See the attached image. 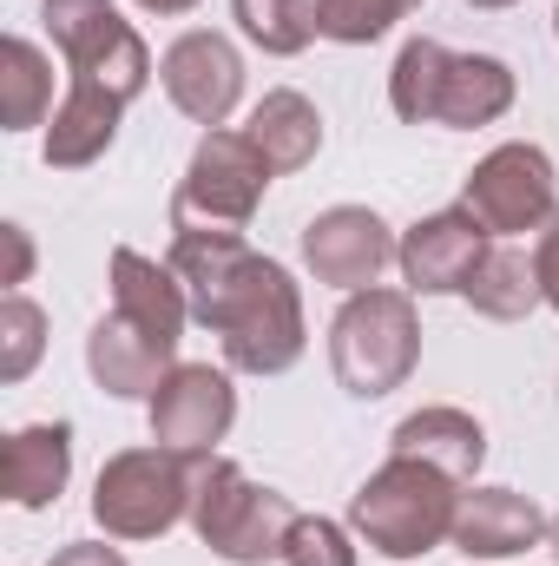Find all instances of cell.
<instances>
[{"label":"cell","instance_id":"obj_1","mask_svg":"<svg viewBox=\"0 0 559 566\" xmlns=\"http://www.w3.org/2000/svg\"><path fill=\"white\" fill-rule=\"evenodd\" d=\"M184 296L191 316L224 343V363L244 376H283L309 329H303V296L296 277L283 271L277 258L251 251L244 238H211V231H178L171 258H165Z\"/></svg>","mask_w":559,"mask_h":566},{"label":"cell","instance_id":"obj_2","mask_svg":"<svg viewBox=\"0 0 559 566\" xmlns=\"http://www.w3.org/2000/svg\"><path fill=\"white\" fill-rule=\"evenodd\" d=\"M514 93L520 86H514L507 60H494V53H454V46L428 40V33H415L395 53V73H389L395 119H409V126H447V133H474V126L507 119Z\"/></svg>","mask_w":559,"mask_h":566},{"label":"cell","instance_id":"obj_3","mask_svg":"<svg viewBox=\"0 0 559 566\" xmlns=\"http://www.w3.org/2000/svg\"><path fill=\"white\" fill-rule=\"evenodd\" d=\"M461 481H447L441 468H428L415 454H389L349 501V527L382 554V560H421L434 547L454 541V494Z\"/></svg>","mask_w":559,"mask_h":566},{"label":"cell","instance_id":"obj_4","mask_svg":"<svg viewBox=\"0 0 559 566\" xmlns=\"http://www.w3.org/2000/svg\"><path fill=\"white\" fill-rule=\"evenodd\" d=\"M421 363V316L415 290H356L329 323V369L356 402L395 396Z\"/></svg>","mask_w":559,"mask_h":566},{"label":"cell","instance_id":"obj_5","mask_svg":"<svg viewBox=\"0 0 559 566\" xmlns=\"http://www.w3.org/2000/svg\"><path fill=\"white\" fill-rule=\"evenodd\" d=\"M296 527V507L277 488H257L238 461L224 454H198V481H191V534L231 566H264L283 560V541Z\"/></svg>","mask_w":559,"mask_h":566},{"label":"cell","instance_id":"obj_6","mask_svg":"<svg viewBox=\"0 0 559 566\" xmlns=\"http://www.w3.org/2000/svg\"><path fill=\"white\" fill-rule=\"evenodd\" d=\"M191 481H198V454L158 441L126 448L93 481V521L106 527V541H158L178 521H191Z\"/></svg>","mask_w":559,"mask_h":566},{"label":"cell","instance_id":"obj_7","mask_svg":"<svg viewBox=\"0 0 559 566\" xmlns=\"http://www.w3.org/2000/svg\"><path fill=\"white\" fill-rule=\"evenodd\" d=\"M271 165L244 133H204L178 191H171V231H211V238H244L264 191H271Z\"/></svg>","mask_w":559,"mask_h":566},{"label":"cell","instance_id":"obj_8","mask_svg":"<svg viewBox=\"0 0 559 566\" xmlns=\"http://www.w3.org/2000/svg\"><path fill=\"white\" fill-rule=\"evenodd\" d=\"M40 20L73 73V86H99L113 99H139L151 86V46L133 33V20L113 0H40Z\"/></svg>","mask_w":559,"mask_h":566},{"label":"cell","instance_id":"obj_9","mask_svg":"<svg viewBox=\"0 0 559 566\" xmlns=\"http://www.w3.org/2000/svg\"><path fill=\"white\" fill-rule=\"evenodd\" d=\"M461 205L487 224V238H514V231H547L559 218V178L553 158L540 145H494L474 171Z\"/></svg>","mask_w":559,"mask_h":566},{"label":"cell","instance_id":"obj_10","mask_svg":"<svg viewBox=\"0 0 559 566\" xmlns=\"http://www.w3.org/2000/svg\"><path fill=\"white\" fill-rule=\"evenodd\" d=\"M402 258V238L382 224V211L369 205H329L303 224V264L309 277L329 283V290H376L382 271Z\"/></svg>","mask_w":559,"mask_h":566},{"label":"cell","instance_id":"obj_11","mask_svg":"<svg viewBox=\"0 0 559 566\" xmlns=\"http://www.w3.org/2000/svg\"><path fill=\"white\" fill-rule=\"evenodd\" d=\"M158 80H165V99H171L191 126L218 133V126L238 113V99H244V53H238L224 33L191 27V33H178V40L165 46Z\"/></svg>","mask_w":559,"mask_h":566},{"label":"cell","instance_id":"obj_12","mask_svg":"<svg viewBox=\"0 0 559 566\" xmlns=\"http://www.w3.org/2000/svg\"><path fill=\"white\" fill-rule=\"evenodd\" d=\"M238 422V389L211 363H178L151 396V441L178 454H218V441Z\"/></svg>","mask_w":559,"mask_h":566},{"label":"cell","instance_id":"obj_13","mask_svg":"<svg viewBox=\"0 0 559 566\" xmlns=\"http://www.w3.org/2000/svg\"><path fill=\"white\" fill-rule=\"evenodd\" d=\"M487 224L467 211V205H454V211H434V218H421L402 231V283L415 290V296H461L474 271L487 264Z\"/></svg>","mask_w":559,"mask_h":566},{"label":"cell","instance_id":"obj_14","mask_svg":"<svg viewBox=\"0 0 559 566\" xmlns=\"http://www.w3.org/2000/svg\"><path fill=\"white\" fill-rule=\"evenodd\" d=\"M86 369H93V382H99L106 396H119V402H151L158 382L178 369V343L139 329V323L119 316V310H106V316L93 323V336H86Z\"/></svg>","mask_w":559,"mask_h":566},{"label":"cell","instance_id":"obj_15","mask_svg":"<svg viewBox=\"0 0 559 566\" xmlns=\"http://www.w3.org/2000/svg\"><path fill=\"white\" fill-rule=\"evenodd\" d=\"M547 514L534 507V494H514V488H474L461 494L454 507V541L467 560H514L527 547H547Z\"/></svg>","mask_w":559,"mask_h":566},{"label":"cell","instance_id":"obj_16","mask_svg":"<svg viewBox=\"0 0 559 566\" xmlns=\"http://www.w3.org/2000/svg\"><path fill=\"white\" fill-rule=\"evenodd\" d=\"M73 481V428L66 422H33L13 428L0 448V494L13 507H53Z\"/></svg>","mask_w":559,"mask_h":566},{"label":"cell","instance_id":"obj_17","mask_svg":"<svg viewBox=\"0 0 559 566\" xmlns=\"http://www.w3.org/2000/svg\"><path fill=\"white\" fill-rule=\"evenodd\" d=\"M119 119H126V99H113V93H99V86H66V99L53 106V119H46V165L53 171H86V165H99L113 139H119Z\"/></svg>","mask_w":559,"mask_h":566},{"label":"cell","instance_id":"obj_18","mask_svg":"<svg viewBox=\"0 0 559 566\" xmlns=\"http://www.w3.org/2000/svg\"><path fill=\"white\" fill-rule=\"evenodd\" d=\"M113 310L133 316L151 336L178 343V336H184V316H191V296H184V283H178L171 264H151L145 251L119 244V251H113Z\"/></svg>","mask_w":559,"mask_h":566},{"label":"cell","instance_id":"obj_19","mask_svg":"<svg viewBox=\"0 0 559 566\" xmlns=\"http://www.w3.org/2000/svg\"><path fill=\"white\" fill-rule=\"evenodd\" d=\"M389 448H395V454H415L428 468H441L447 481H474L481 461H487V428L474 422L467 409L434 402V409H415L409 422H395Z\"/></svg>","mask_w":559,"mask_h":566},{"label":"cell","instance_id":"obj_20","mask_svg":"<svg viewBox=\"0 0 559 566\" xmlns=\"http://www.w3.org/2000/svg\"><path fill=\"white\" fill-rule=\"evenodd\" d=\"M244 139L264 151V165L271 171H303L316 151H323V113L296 93V86H277V93H264L257 106H251V126H244Z\"/></svg>","mask_w":559,"mask_h":566},{"label":"cell","instance_id":"obj_21","mask_svg":"<svg viewBox=\"0 0 559 566\" xmlns=\"http://www.w3.org/2000/svg\"><path fill=\"white\" fill-rule=\"evenodd\" d=\"M53 119V60L7 33L0 40V126L7 133H27V126H46Z\"/></svg>","mask_w":559,"mask_h":566},{"label":"cell","instance_id":"obj_22","mask_svg":"<svg viewBox=\"0 0 559 566\" xmlns=\"http://www.w3.org/2000/svg\"><path fill=\"white\" fill-rule=\"evenodd\" d=\"M461 296H467L474 316H487V323H520V316H534V310L547 303L534 258H520V251H487V264L474 271V283H467Z\"/></svg>","mask_w":559,"mask_h":566},{"label":"cell","instance_id":"obj_23","mask_svg":"<svg viewBox=\"0 0 559 566\" xmlns=\"http://www.w3.org/2000/svg\"><path fill=\"white\" fill-rule=\"evenodd\" d=\"M231 20H238V33L251 40V46H264V53H303L316 33H323V13H316V0H231Z\"/></svg>","mask_w":559,"mask_h":566},{"label":"cell","instance_id":"obj_24","mask_svg":"<svg viewBox=\"0 0 559 566\" xmlns=\"http://www.w3.org/2000/svg\"><path fill=\"white\" fill-rule=\"evenodd\" d=\"M40 349H46V310L33 296L7 290V303H0V382H27Z\"/></svg>","mask_w":559,"mask_h":566},{"label":"cell","instance_id":"obj_25","mask_svg":"<svg viewBox=\"0 0 559 566\" xmlns=\"http://www.w3.org/2000/svg\"><path fill=\"white\" fill-rule=\"evenodd\" d=\"M421 0H316V13H323V40H336V46H369V40H382L395 20H409Z\"/></svg>","mask_w":559,"mask_h":566},{"label":"cell","instance_id":"obj_26","mask_svg":"<svg viewBox=\"0 0 559 566\" xmlns=\"http://www.w3.org/2000/svg\"><path fill=\"white\" fill-rule=\"evenodd\" d=\"M283 566H356L349 527H336L323 514H296V527L283 541Z\"/></svg>","mask_w":559,"mask_h":566},{"label":"cell","instance_id":"obj_27","mask_svg":"<svg viewBox=\"0 0 559 566\" xmlns=\"http://www.w3.org/2000/svg\"><path fill=\"white\" fill-rule=\"evenodd\" d=\"M534 271H540V290H547V303L559 310V218L540 231V244H534Z\"/></svg>","mask_w":559,"mask_h":566},{"label":"cell","instance_id":"obj_28","mask_svg":"<svg viewBox=\"0 0 559 566\" xmlns=\"http://www.w3.org/2000/svg\"><path fill=\"white\" fill-rule=\"evenodd\" d=\"M46 566H126V554L106 547V541H73V547H60Z\"/></svg>","mask_w":559,"mask_h":566},{"label":"cell","instance_id":"obj_29","mask_svg":"<svg viewBox=\"0 0 559 566\" xmlns=\"http://www.w3.org/2000/svg\"><path fill=\"white\" fill-rule=\"evenodd\" d=\"M0 238H7V283H27L33 277V244H27V231H20V224H0Z\"/></svg>","mask_w":559,"mask_h":566},{"label":"cell","instance_id":"obj_30","mask_svg":"<svg viewBox=\"0 0 559 566\" xmlns=\"http://www.w3.org/2000/svg\"><path fill=\"white\" fill-rule=\"evenodd\" d=\"M133 7H145V13H158V20H178V13H191L198 0H133Z\"/></svg>","mask_w":559,"mask_h":566},{"label":"cell","instance_id":"obj_31","mask_svg":"<svg viewBox=\"0 0 559 566\" xmlns=\"http://www.w3.org/2000/svg\"><path fill=\"white\" fill-rule=\"evenodd\" d=\"M547 554L559 560V514H553V527H547Z\"/></svg>","mask_w":559,"mask_h":566},{"label":"cell","instance_id":"obj_32","mask_svg":"<svg viewBox=\"0 0 559 566\" xmlns=\"http://www.w3.org/2000/svg\"><path fill=\"white\" fill-rule=\"evenodd\" d=\"M467 7H481V13H494V7H514V0H467Z\"/></svg>","mask_w":559,"mask_h":566},{"label":"cell","instance_id":"obj_33","mask_svg":"<svg viewBox=\"0 0 559 566\" xmlns=\"http://www.w3.org/2000/svg\"><path fill=\"white\" fill-rule=\"evenodd\" d=\"M553 33H559V13H553Z\"/></svg>","mask_w":559,"mask_h":566}]
</instances>
